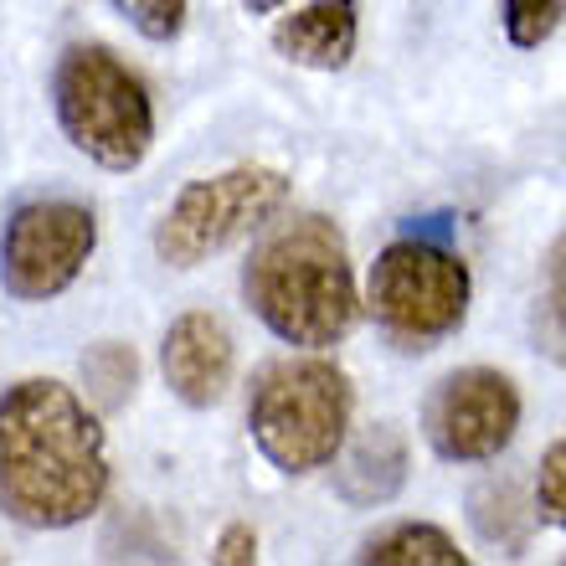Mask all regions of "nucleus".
Segmentation results:
<instances>
[{
	"label": "nucleus",
	"instance_id": "obj_1",
	"mask_svg": "<svg viewBox=\"0 0 566 566\" xmlns=\"http://www.w3.org/2000/svg\"><path fill=\"white\" fill-rule=\"evenodd\" d=\"M108 494L104 422L67 381L0 391V510L27 531H73Z\"/></svg>",
	"mask_w": 566,
	"mask_h": 566
},
{
	"label": "nucleus",
	"instance_id": "obj_2",
	"mask_svg": "<svg viewBox=\"0 0 566 566\" xmlns=\"http://www.w3.org/2000/svg\"><path fill=\"white\" fill-rule=\"evenodd\" d=\"M242 298L283 345H340L360 314L345 232L319 211L279 222L242 263Z\"/></svg>",
	"mask_w": 566,
	"mask_h": 566
},
{
	"label": "nucleus",
	"instance_id": "obj_3",
	"mask_svg": "<svg viewBox=\"0 0 566 566\" xmlns=\"http://www.w3.org/2000/svg\"><path fill=\"white\" fill-rule=\"evenodd\" d=\"M350 412H356V391L335 360L283 356L258 371L248 428H253L258 453L279 474H314V469H329L345 448Z\"/></svg>",
	"mask_w": 566,
	"mask_h": 566
},
{
	"label": "nucleus",
	"instance_id": "obj_4",
	"mask_svg": "<svg viewBox=\"0 0 566 566\" xmlns=\"http://www.w3.org/2000/svg\"><path fill=\"white\" fill-rule=\"evenodd\" d=\"M52 114L77 155L104 170H135L155 145L145 77L104 42H73L52 67Z\"/></svg>",
	"mask_w": 566,
	"mask_h": 566
},
{
	"label": "nucleus",
	"instance_id": "obj_5",
	"mask_svg": "<svg viewBox=\"0 0 566 566\" xmlns=\"http://www.w3.org/2000/svg\"><path fill=\"white\" fill-rule=\"evenodd\" d=\"M469 263L448 242L432 238H397L376 253L366 273V310L391 350L422 356L443 345L469 319Z\"/></svg>",
	"mask_w": 566,
	"mask_h": 566
},
{
	"label": "nucleus",
	"instance_id": "obj_6",
	"mask_svg": "<svg viewBox=\"0 0 566 566\" xmlns=\"http://www.w3.org/2000/svg\"><path fill=\"white\" fill-rule=\"evenodd\" d=\"M289 201V176L273 165H232L222 176L191 180L155 222V253L170 269H201L238 238L269 227Z\"/></svg>",
	"mask_w": 566,
	"mask_h": 566
},
{
	"label": "nucleus",
	"instance_id": "obj_7",
	"mask_svg": "<svg viewBox=\"0 0 566 566\" xmlns=\"http://www.w3.org/2000/svg\"><path fill=\"white\" fill-rule=\"evenodd\" d=\"M98 248V217L83 201H27L0 227V289L21 304L67 294Z\"/></svg>",
	"mask_w": 566,
	"mask_h": 566
},
{
	"label": "nucleus",
	"instance_id": "obj_8",
	"mask_svg": "<svg viewBox=\"0 0 566 566\" xmlns=\"http://www.w3.org/2000/svg\"><path fill=\"white\" fill-rule=\"evenodd\" d=\"M521 432V391L505 371L469 366L443 376L422 402V438L443 463H490Z\"/></svg>",
	"mask_w": 566,
	"mask_h": 566
},
{
	"label": "nucleus",
	"instance_id": "obj_9",
	"mask_svg": "<svg viewBox=\"0 0 566 566\" xmlns=\"http://www.w3.org/2000/svg\"><path fill=\"white\" fill-rule=\"evenodd\" d=\"M160 371L165 387L176 391L186 407H196V412L217 407L227 397V387H232V371H238L232 329L207 310L180 314L160 340Z\"/></svg>",
	"mask_w": 566,
	"mask_h": 566
},
{
	"label": "nucleus",
	"instance_id": "obj_10",
	"mask_svg": "<svg viewBox=\"0 0 566 566\" xmlns=\"http://www.w3.org/2000/svg\"><path fill=\"white\" fill-rule=\"evenodd\" d=\"M360 42V6L356 0H310L294 15H283L273 27V52L289 57L294 67L314 73H340L350 67Z\"/></svg>",
	"mask_w": 566,
	"mask_h": 566
},
{
	"label": "nucleus",
	"instance_id": "obj_11",
	"mask_svg": "<svg viewBox=\"0 0 566 566\" xmlns=\"http://www.w3.org/2000/svg\"><path fill=\"white\" fill-rule=\"evenodd\" d=\"M407 484V438L391 422H376L335 453V494L350 510H376Z\"/></svg>",
	"mask_w": 566,
	"mask_h": 566
},
{
	"label": "nucleus",
	"instance_id": "obj_12",
	"mask_svg": "<svg viewBox=\"0 0 566 566\" xmlns=\"http://www.w3.org/2000/svg\"><path fill=\"white\" fill-rule=\"evenodd\" d=\"M360 562L376 566H463L469 556L453 546L448 531L428 521H397L387 531H376L366 546H360Z\"/></svg>",
	"mask_w": 566,
	"mask_h": 566
},
{
	"label": "nucleus",
	"instance_id": "obj_13",
	"mask_svg": "<svg viewBox=\"0 0 566 566\" xmlns=\"http://www.w3.org/2000/svg\"><path fill=\"white\" fill-rule=\"evenodd\" d=\"M77 371H83V391H88L93 412H119L139 387V356H135V345H124V340L88 345L83 360H77Z\"/></svg>",
	"mask_w": 566,
	"mask_h": 566
},
{
	"label": "nucleus",
	"instance_id": "obj_14",
	"mask_svg": "<svg viewBox=\"0 0 566 566\" xmlns=\"http://www.w3.org/2000/svg\"><path fill=\"white\" fill-rule=\"evenodd\" d=\"M536 340L556 366H566V232L552 242V253H546V289H541V304H536Z\"/></svg>",
	"mask_w": 566,
	"mask_h": 566
},
{
	"label": "nucleus",
	"instance_id": "obj_15",
	"mask_svg": "<svg viewBox=\"0 0 566 566\" xmlns=\"http://www.w3.org/2000/svg\"><path fill=\"white\" fill-rule=\"evenodd\" d=\"M474 525L484 541H500V546H521L525 541V525H531V510L521 505V494H515V484H484V490H474Z\"/></svg>",
	"mask_w": 566,
	"mask_h": 566
},
{
	"label": "nucleus",
	"instance_id": "obj_16",
	"mask_svg": "<svg viewBox=\"0 0 566 566\" xmlns=\"http://www.w3.org/2000/svg\"><path fill=\"white\" fill-rule=\"evenodd\" d=\"M562 15H566V0H505V36L521 52H531V46L552 42Z\"/></svg>",
	"mask_w": 566,
	"mask_h": 566
},
{
	"label": "nucleus",
	"instance_id": "obj_17",
	"mask_svg": "<svg viewBox=\"0 0 566 566\" xmlns=\"http://www.w3.org/2000/svg\"><path fill=\"white\" fill-rule=\"evenodd\" d=\"M108 6H114L145 42H176L180 27H186V11H191V0H108Z\"/></svg>",
	"mask_w": 566,
	"mask_h": 566
},
{
	"label": "nucleus",
	"instance_id": "obj_18",
	"mask_svg": "<svg viewBox=\"0 0 566 566\" xmlns=\"http://www.w3.org/2000/svg\"><path fill=\"white\" fill-rule=\"evenodd\" d=\"M536 510H541V521H552V525H562L566 531V438H556V443L541 453Z\"/></svg>",
	"mask_w": 566,
	"mask_h": 566
},
{
	"label": "nucleus",
	"instance_id": "obj_19",
	"mask_svg": "<svg viewBox=\"0 0 566 566\" xmlns=\"http://www.w3.org/2000/svg\"><path fill=\"white\" fill-rule=\"evenodd\" d=\"M211 562L217 566H253L258 562V536L253 525H227L222 541H217V552H211Z\"/></svg>",
	"mask_w": 566,
	"mask_h": 566
},
{
	"label": "nucleus",
	"instance_id": "obj_20",
	"mask_svg": "<svg viewBox=\"0 0 566 566\" xmlns=\"http://www.w3.org/2000/svg\"><path fill=\"white\" fill-rule=\"evenodd\" d=\"M242 6H248L253 15H273V11H283L289 0H242Z\"/></svg>",
	"mask_w": 566,
	"mask_h": 566
}]
</instances>
